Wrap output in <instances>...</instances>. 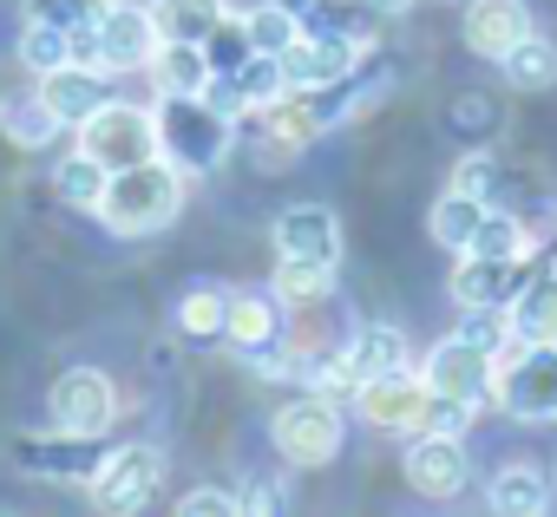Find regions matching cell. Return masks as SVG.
<instances>
[{"mask_svg": "<svg viewBox=\"0 0 557 517\" xmlns=\"http://www.w3.org/2000/svg\"><path fill=\"white\" fill-rule=\"evenodd\" d=\"M73 60V40L60 34V27H34L27 21V34H21V66L40 79V73H53V66H66Z\"/></svg>", "mask_w": 557, "mask_h": 517, "instance_id": "d6a6232c", "label": "cell"}, {"mask_svg": "<svg viewBox=\"0 0 557 517\" xmlns=\"http://www.w3.org/2000/svg\"><path fill=\"white\" fill-rule=\"evenodd\" d=\"M426 406H433V387L413 367H394V374H374V380L355 387V413L368 426H381V432H420Z\"/></svg>", "mask_w": 557, "mask_h": 517, "instance_id": "ba28073f", "label": "cell"}, {"mask_svg": "<svg viewBox=\"0 0 557 517\" xmlns=\"http://www.w3.org/2000/svg\"><path fill=\"white\" fill-rule=\"evenodd\" d=\"M223 308H230V289L197 282V289L177 302V328H184L190 341H216V335H223Z\"/></svg>", "mask_w": 557, "mask_h": 517, "instance_id": "1f68e13d", "label": "cell"}, {"mask_svg": "<svg viewBox=\"0 0 557 517\" xmlns=\"http://www.w3.org/2000/svg\"><path fill=\"white\" fill-rule=\"evenodd\" d=\"M151 53H158V21H151V8H138V0H106L99 27L79 47V60L99 66V73H145Z\"/></svg>", "mask_w": 557, "mask_h": 517, "instance_id": "277c9868", "label": "cell"}, {"mask_svg": "<svg viewBox=\"0 0 557 517\" xmlns=\"http://www.w3.org/2000/svg\"><path fill=\"white\" fill-rule=\"evenodd\" d=\"M492 184H498V164H492L485 151H472V157H459V171H453V190H466V197H479V203H492Z\"/></svg>", "mask_w": 557, "mask_h": 517, "instance_id": "d590c367", "label": "cell"}, {"mask_svg": "<svg viewBox=\"0 0 557 517\" xmlns=\"http://www.w3.org/2000/svg\"><path fill=\"white\" fill-rule=\"evenodd\" d=\"M106 164L92 157V151H73V157H60V171H53V190L66 197V203H79V210H99V197H106Z\"/></svg>", "mask_w": 557, "mask_h": 517, "instance_id": "f546056e", "label": "cell"}, {"mask_svg": "<svg viewBox=\"0 0 557 517\" xmlns=\"http://www.w3.org/2000/svg\"><path fill=\"white\" fill-rule=\"evenodd\" d=\"M230 138H236V118L216 112L203 92H164L158 99V151L190 177V171H216L230 157Z\"/></svg>", "mask_w": 557, "mask_h": 517, "instance_id": "7a4b0ae2", "label": "cell"}, {"mask_svg": "<svg viewBox=\"0 0 557 517\" xmlns=\"http://www.w3.org/2000/svg\"><path fill=\"white\" fill-rule=\"evenodd\" d=\"M158 484H164V452L158 445H119V452H106L99 458V471H92V497H99V510H145L151 497H158Z\"/></svg>", "mask_w": 557, "mask_h": 517, "instance_id": "9c48e42d", "label": "cell"}, {"mask_svg": "<svg viewBox=\"0 0 557 517\" xmlns=\"http://www.w3.org/2000/svg\"><path fill=\"white\" fill-rule=\"evenodd\" d=\"M335 289V269L322 263H289V255H275V276H269V295L283 308H322Z\"/></svg>", "mask_w": 557, "mask_h": 517, "instance_id": "603a6c76", "label": "cell"}, {"mask_svg": "<svg viewBox=\"0 0 557 517\" xmlns=\"http://www.w3.org/2000/svg\"><path fill=\"white\" fill-rule=\"evenodd\" d=\"M348 367H355V380H374V374L407 367V335H400L394 321H368V328L348 341Z\"/></svg>", "mask_w": 557, "mask_h": 517, "instance_id": "7402d4cb", "label": "cell"}, {"mask_svg": "<svg viewBox=\"0 0 557 517\" xmlns=\"http://www.w3.org/2000/svg\"><path fill=\"white\" fill-rule=\"evenodd\" d=\"M112 419H119V387H112V374H99V367H73V374L53 380V400H47V426H53V432L106 439Z\"/></svg>", "mask_w": 557, "mask_h": 517, "instance_id": "52a82bcc", "label": "cell"}, {"mask_svg": "<svg viewBox=\"0 0 557 517\" xmlns=\"http://www.w3.org/2000/svg\"><path fill=\"white\" fill-rule=\"evenodd\" d=\"M485 504L498 517H544L550 510V478L537 465H498L485 484Z\"/></svg>", "mask_w": 557, "mask_h": 517, "instance_id": "d6986e66", "label": "cell"}, {"mask_svg": "<svg viewBox=\"0 0 557 517\" xmlns=\"http://www.w3.org/2000/svg\"><path fill=\"white\" fill-rule=\"evenodd\" d=\"M151 73H158L164 92H203L210 86V53H203V40H158Z\"/></svg>", "mask_w": 557, "mask_h": 517, "instance_id": "44dd1931", "label": "cell"}, {"mask_svg": "<svg viewBox=\"0 0 557 517\" xmlns=\"http://www.w3.org/2000/svg\"><path fill=\"white\" fill-rule=\"evenodd\" d=\"M79 151H92L106 171L145 164V157H158V112H151V105L106 99V105H99V112L79 125Z\"/></svg>", "mask_w": 557, "mask_h": 517, "instance_id": "5b68a950", "label": "cell"}, {"mask_svg": "<svg viewBox=\"0 0 557 517\" xmlns=\"http://www.w3.org/2000/svg\"><path fill=\"white\" fill-rule=\"evenodd\" d=\"M34 92H40V99L53 105V118H60V125H73V131H79V125L112 99V92H106V73H99V66H86V60H66V66L40 73V86H34Z\"/></svg>", "mask_w": 557, "mask_h": 517, "instance_id": "9a60e30c", "label": "cell"}, {"mask_svg": "<svg viewBox=\"0 0 557 517\" xmlns=\"http://www.w3.org/2000/svg\"><path fill=\"white\" fill-rule=\"evenodd\" d=\"M459 341H472L479 354H505L511 348V321H505V308H466V321H459Z\"/></svg>", "mask_w": 557, "mask_h": 517, "instance_id": "836d02e7", "label": "cell"}, {"mask_svg": "<svg viewBox=\"0 0 557 517\" xmlns=\"http://www.w3.org/2000/svg\"><path fill=\"white\" fill-rule=\"evenodd\" d=\"M426 387L440 393V400H459V406H485L492 400V354H479L472 341H459V335H446L433 354H426Z\"/></svg>", "mask_w": 557, "mask_h": 517, "instance_id": "7c38bea8", "label": "cell"}, {"mask_svg": "<svg viewBox=\"0 0 557 517\" xmlns=\"http://www.w3.org/2000/svg\"><path fill=\"white\" fill-rule=\"evenodd\" d=\"M21 14H27L34 27H60V34L73 40V60H79L86 34H92L99 14H106V0H21Z\"/></svg>", "mask_w": 557, "mask_h": 517, "instance_id": "484cf974", "label": "cell"}, {"mask_svg": "<svg viewBox=\"0 0 557 517\" xmlns=\"http://www.w3.org/2000/svg\"><path fill=\"white\" fill-rule=\"evenodd\" d=\"M236 510H249V517H275V510H289V497H283V484H275V478H249V484L236 491Z\"/></svg>", "mask_w": 557, "mask_h": 517, "instance_id": "8d00e7d4", "label": "cell"}, {"mask_svg": "<svg viewBox=\"0 0 557 517\" xmlns=\"http://www.w3.org/2000/svg\"><path fill=\"white\" fill-rule=\"evenodd\" d=\"M479 216H485V203H479V197H466V190H446V197L433 203V216H426V229H433V242H440V249H453V255H466V242H472V229H479Z\"/></svg>", "mask_w": 557, "mask_h": 517, "instance_id": "83f0119b", "label": "cell"}, {"mask_svg": "<svg viewBox=\"0 0 557 517\" xmlns=\"http://www.w3.org/2000/svg\"><path fill=\"white\" fill-rule=\"evenodd\" d=\"M466 478H472V458H466L459 432H413V445H407V484L420 497H459Z\"/></svg>", "mask_w": 557, "mask_h": 517, "instance_id": "5bb4252c", "label": "cell"}, {"mask_svg": "<svg viewBox=\"0 0 557 517\" xmlns=\"http://www.w3.org/2000/svg\"><path fill=\"white\" fill-rule=\"evenodd\" d=\"M269 242H275V255H289V263H322V269H335V263H342V216H335L329 203H289L283 216H275Z\"/></svg>", "mask_w": 557, "mask_h": 517, "instance_id": "8fae6325", "label": "cell"}, {"mask_svg": "<svg viewBox=\"0 0 557 517\" xmlns=\"http://www.w3.org/2000/svg\"><path fill=\"white\" fill-rule=\"evenodd\" d=\"M537 263V249L531 255H459V269H453V302L459 308H505L524 276Z\"/></svg>", "mask_w": 557, "mask_h": 517, "instance_id": "4fadbf2b", "label": "cell"}, {"mask_svg": "<svg viewBox=\"0 0 557 517\" xmlns=\"http://www.w3.org/2000/svg\"><path fill=\"white\" fill-rule=\"evenodd\" d=\"M230 86H236L243 112H256V105H269V99H283V92H289V79H283V60H275V53H249V60L230 73Z\"/></svg>", "mask_w": 557, "mask_h": 517, "instance_id": "f1b7e54d", "label": "cell"}, {"mask_svg": "<svg viewBox=\"0 0 557 517\" xmlns=\"http://www.w3.org/2000/svg\"><path fill=\"white\" fill-rule=\"evenodd\" d=\"M14 458H21V471H53V478H86L92 484V471H99L106 452H92V439H73V432H53V439L21 432Z\"/></svg>", "mask_w": 557, "mask_h": 517, "instance_id": "ac0fdd59", "label": "cell"}, {"mask_svg": "<svg viewBox=\"0 0 557 517\" xmlns=\"http://www.w3.org/2000/svg\"><path fill=\"white\" fill-rule=\"evenodd\" d=\"M498 66H505V86H518V92H550V86H557V47H550L537 27H531Z\"/></svg>", "mask_w": 557, "mask_h": 517, "instance_id": "cb8c5ba5", "label": "cell"}, {"mask_svg": "<svg viewBox=\"0 0 557 517\" xmlns=\"http://www.w3.org/2000/svg\"><path fill=\"white\" fill-rule=\"evenodd\" d=\"M524 34H531L524 0H466V47L479 60H505Z\"/></svg>", "mask_w": 557, "mask_h": 517, "instance_id": "e0dca14e", "label": "cell"}, {"mask_svg": "<svg viewBox=\"0 0 557 517\" xmlns=\"http://www.w3.org/2000/svg\"><path fill=\"white\" fill-rule=\"evenodd\" d=\"M374 8H381V14H400V8H407V0H374Z\"/></svg>", "mask_w": 557, "mask_h": 517, "instance_id": "74e56055", "label": "cell"}, {"mask_svg": "<svg viewBox=\"0 0 557 517\" xmlns=\"http://www.w3.org/2000/svg\"><path fill=\"white\" fill-rule=\"evenodd\" d=\"M243 34H249V53H275V60H283L289 40L302 34V14L289 8V0H262V8L243 14Z\"/></svg>", "mask_w": 557, "mask_h": 517, "instance_id": "4316f807", "label": "cell"}, {"mask_svg": "<svg viewBox=\"0 0 557 517\" xmlns=\"http://www.w3.org/2000/svg\"><path fill=\"white\" fill-rule=\"evenodd\" d=\"M171 510H177V517H236V491H223V484H197V491H184Z\"/></svg>", "mask_w": 557, "mask_h": 517, "instance_id": "e575fe53", "label": "cell"}, {"mask_svg": "<svg viewBox=\"0 0 557 517\" xmlns=\"http://www.w3.org/2000/svg\"><path fill=\"white\" fill-rule=\"evenodd\" d=\"M466 255H531V229H524L511 210H492V203H485V216H479Z\"/></svg>", "mask_w": 557, "mask_h": 517, "instance_id": "4dcf8cb0", "label": "cell"}, {"mask_svg": "<svg viewBox=\"0 0 557 517\" xmlns=\"http://www.w3.org/2000/svg\"><path fill=\"white\" fill-rule=\"evenodd\" d=\"M223 14H230L223 0H151L158 40H210Z\"/></svg>", "mask_w": 557, "mask_h": 517, "instance_id": "d4e9b609", "label": "cell"}, {"mask_svg": "<svg viewBox=\"0 0 557 517\" xmlns=\"http://www.w3.org/2000/svg\"><path fill=\"white\" fill-rule=\"evenodd\" d=\"M269 439H275V452H283L289 465H329L342 452L348 426H342V406L329 393H302V400H289L283 413H275Z\"/></svg>", "mask_w": 557, "mask_h": 517, "instance_id": "8992f818", "label": "cell"}, {"mask_svg": "<svg viewBox=\"0 0 557 517\" xmlns=\"http://www.w3.org/2000/svg\"><path fill=\"white\" fill-rule=\"evenodd\" d=\"M505 321L518 341H557V255H537L524 289L505 302Z\"/></svg>", "mask_w": 557, "mask_h": 517, "instance_id": "2e32d148", "label": "cell"}, {"mask_svg": "<svg viewBox=\"0 0 557 517\" xmlns=\"http://www.w3.org/2000/svg\"><path fill=\"white\" fill-rule=\"evenodd\" d=\"M177 210H184V171H177L164 151L145 157V164L112 171V177H106V197H99V216H106V229H119V236H151V229H164Z\"/></svg>", "mask_w": 557, "mask_h": 517, "instance_id": "6da1fadb", "label": "cell"}, {"mask_svg": "<svg viewBox=\"0 0 557 517\" xmlns=\"http://www.w3.org/2000/svg\"><path fill=\"white\" fill-rule=\"evenodd\" d=\"M492 400L511 413V419H531V426H550L557 419V341H518L492 361Z\"/></svg>", "mask_w": 557, "mask_h": 517, "instance_id": "3957f363", "label": "cell"}, {"mask_svg": "<svg viewBox=\"0 0 557 517\" xmlns=\"http://www.w3.org/2000/svg\"><path fill=\"white\" fill-rule=\"evenodd\" d=\"M66 125L53 118V105L27 86V92H8V99H0V138H14L21 151H40V144H53Z\"/></svg>", "mask_w": 557, "mask_h": 517, "instance_id": "ffe728a7", "label": "cell"}, {"mask_svg": "<svg viewBox=\"0 0 557 517\" xmlns=\"http://www.w3.org/2000/svg\"><path fill=\"white\" fill-rule=\"evenodd\" d=\"M368 53H374V47H355V40H342V34L302 27V34L289 40V53H283V79H289V92H315V86L348 79Z\"/></svg>", "mask_w": 557, "mask_h": 517, "instance_id": "30bf717a", "label": "cell"}]
</instances>
